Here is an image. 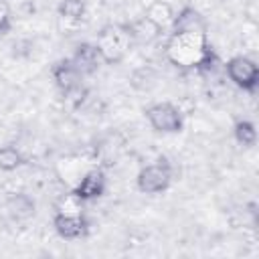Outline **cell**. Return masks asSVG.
Segmentation results:
<instances>
[{
    "label": "cell",
    "mask_w": 259,
    "mask_h": 259,
    "mask_svg": "<svg viewBox=\"0 0 259 259\" xmlns=\"http://www.w3.org/2000/svg\"><path fill=\"white\" fill-rule=\"evenodd\" d=\"M105 186H107L105 172L101 168H93V170H89V172L83 174V178L79 180V184L71 192L77 198H81L83 202H87V200H95V198L103 196Z\"/></svg>",
    "instance_id": "cell-7"
},
{
    "label": "cell",
    "mask_w": 259,
    "mask_h": 259,
    "mask_svg": "<svg viewBox=\"0 0 259 259\" xmlns=\"http://www.w3.org/2000/svg\"><path fill=\"white\" fill-rule=\"evenodd\" d=\"M123 26H125L130 38L132 40H138V42H152L162 32V28L154 20H150L148 16H142V18L130 22V24H123Z\"/></svg>",
    "instance_id": "cell-10"
},
{
    "label": "cell",
    "mask_w": 259,
    "mask_h": 259,
    "mask_svg": "<svg viewBox=\"0 0 259 259\" xmlns=\"http://www.w3.org/2000/svg\"><path fill=\"white\" fill-rule=\"evenodd\" d=\"M225 71H227V77L243 91L253 93L259 85V67L249 57H243V55L231 57L225 65Z\"/></svg>",
    "instance_id": "cell-4"
},
{
    "label": "cell",
    "mask_w": 259,
    "mask_h": 259,
    "mask_svg": "<svg viewBox=\"0 0 259 259\" xmlns=\"http://www.w3.org/2000/svg\"><path fill=\"white\" fill-rule=\"evenodd\" d=\"M57 12L61 18L65 20H71V22H79L85 18V12H87V6L83 0H61L59 6H57Z\"/></svg>",
    "instance_id": "cell-12"
},
{
    "label": "cell",
    "mask_w": 259,
    "mask_h": 259,
    "mask_svg": "<svg viewBox=\"0 0 259 259\" xmlns=\"http://www.w3.org/2000/svg\"><path fill=\"white\" fill-rule=\"evenodd\" d=\"M146 16H148L150 20H154L162 30H164V26L172 24V20H174V12H172V8H170L166 2H154V4L148 8Z\"/></svg>",
    "instance_id": "cell-14"
},
{
    "label": "cell",
    "mask_w": 259,
    "mask_h": 259,
    "mask_svg": "<svg viewBox=\"0 0 259 259\" xmlns=\"http://www.w3.org/2000/svg\"><path fill=\"white\" fill-rule=\"evenodd\" d=\"M24 164V156L14 146H0V170L12 172Z\"/></svg>",
    "instance_id": "cell-13"
},
{
    "label": "cell",
    "mask_w": 259,
    "mask_h": 259,
    "mask_svg": "<svg viewBox=\"0 0 259 259\" xmlns=\"http://www.w3.org/2000/svg\"><path fill=\"white\" fill-rule=\"evenodd\" d=\"M51 77L57 85V89L63 95H71L73 91H77L81 87V71L75 67V63L71 59H59L53 63L51 67Z\"/></svg>",
    "instance_id": "cell-6"
},
{
    "label": "cell",
    "mask_w": 259,
    "mask_h": 259,
    "mask_svg": "<svg viewBox=\"0 0 259 259\" xmlns=\"http://www.w3.org/2000/svg\"><path fill=\"white\" fill-rule=\"evenodd\" d=\"M172 182V168L168 160L160 158L156 164L144 166L136 176V186L144 194H162Z\"/></svg>",
    "instance_id": "cell-3"
},
{
    "label": "cell",
    "mask_w": 259,
    "mask_h": 259,
    "mask_svg": "<svg viewBox=\"0 0 259 259\" xmlns=\"http://www.w3.org/2000/svg\"><path fill=\"white\" fill-rule=\"evenodd\" d=\"M130 42H132V38H130L125 26L107 24V26H103V28L99 30L95 45H97V49H99V55H101L103 63H107V65H117V63L125 57V53H127V49H130Z\"/></svg>",
    "instance_id": "cell-1"
},
{
    "label": "cell",
    "mask_w": 259,
    "mask_h": 259,
    "mask_svg": "<svg viewBox=\"0 0 259 259\" xmlns=\"http://www.w3.org/2000/svg\"><path fill=\"white\" fill-rule=\"evenodd\" d=\"M12 28V16H10V8L6 6L4 0H0V34L10 32Z\"/></svg>",
    "instance_id": "cell-15"
},
{
    "label": "cell",
    "mask_w": 259,
    "mask_h": 259,
    "mask_svg": "<svg viewBox=\"0 0 259 259\" xmlns=\"http://www.w3.org/2000/svg\"><path fill=\"white\" fill-rule=\"evenodd\" d=\"M144 115L148 123L152 125V130L158 134H178L184 127L182 111L174 103H168V101L148 105L144 109Z\"/></svg>",
    "instance_id": "cell-2"
},
{
    "label": "cell",
    "mask_w": 259,
    "mask_h": 259,
    "mask_svg": "<svg viewBox=\"0 0 259 259\" xmlns=\"http://www.w3.org/2000/svg\"><path fill=\"white\" fill-rule=\"evenodd\" d=\"M71 61H73L75 67L81 71V75H93V73H97V69H99L101 63H103L97 45H95V42H85V40L75 47Z\"/></svg>",
    "instance_id": "cell-8"
},
{
    "label": "cell",
    "mask_w": 259,
    "mask_h": 259,
    "mask_svg": "<svg viewBox=\"0 0 259 259\" xmlns=\"http://www.w3.org/2000/svg\"><path fill=\"white\" fill-rule=\"evenodd\" d=\"M233 136L237 144H241L243 148H251L257 144V130H255V123L249 119H237L233 125Z\"/></svg>",
    "instance_id": "cell-11"
},
{
    "label": "cell",
    "mask_w": 259,
    "mask_h": 259,
    "mask_svg": "<svg viewBox=\"0 0 259 259\" xmlns=\"http://www.w3.org/2000/svg\"><path fill=\"white\" fill-rule=\"evenodd\" d=\"M55 233L65 241L83 239L89 233V221L83 212H55L53 217Z\"/></svg>",
    "instance_id": "cell-5"
},
{
    "label": "cell",
    "mask_w": 259,
    "mask_h": 259,
    "mask_svg": "<svg viewBox=\"0 0 259 259\" xmlns=\"http://www.w3.org/2000/svg\"><path fill=\"white\" fill-rule=\"evenodd\" d=\"M6 210L14 221H28L36 212V202L26 192H14L6 198Z\"/></svg>",
    "instance_id": "cell-9"
}]
</instances>
